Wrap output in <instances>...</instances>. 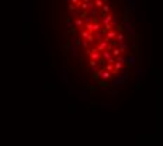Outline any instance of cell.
<instances>
[{"mask_svg": "<svg viewBox=\"0 0 163 146\" xmlns=\"http://www.w3.org/2000/svg\"><path fill=\"white\" fill-rule=\"evenodd\" d=\"M65 63L83 87L114 93L136 72L141 34L134 0H54Z\"/></svg>", "mask_w": 163, "mask_h": 146, "instance_id": "6da1fadb", "label": "cell"}]
</instances>
